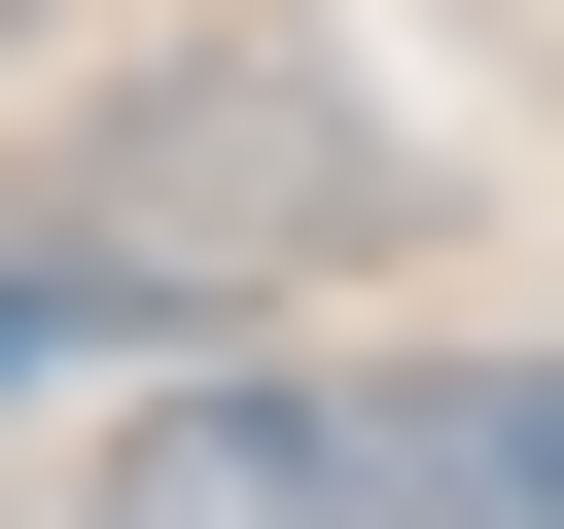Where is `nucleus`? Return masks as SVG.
Listing matches in <instances>:
<instances>
[{"label": "nucleus", "instance_id": "obj_1", "mask_svg": "<svg viewBox=\"0 0 564 529\" xmlns=\"http://www.w3.org/2000/svg\"><path fill=\"white\" fill-rule=\"evenodd\" d=\"M70 529H529V353H458V388H247V353H176Z\"/></svg>", "mask_w": 564, "mask_h": 529}, {"label": "nucleus", "instance_id": "obj_3", "mask_svg": "<svg viewBox=\"0 0 564 529\" xmlns=\"http://www.w3.org/2000/svg\"><path fill=\"white\" fill-rule=\"evenodd\" d=\"M106 317H176V282H106V247H0V388H70Z\"/></svg>", "mask_w": 564, "mask_h": 529}, {"label": "nucleus", "instance_id": "obj_4", "mask_svg": "<svg viewBox=\"0 0 564 529\" xmlns=\"http://www.w3.org/2000/svg\"><path fill=\"white\" fill-rule=\"evenodd\" d=\"M529 529H564V353H529Z\"/></svg>", "mask_w": 564, "mask_h": 529}, {"label": "nucleus", "instance_id": "obj_5", "mask_svg": "<svg viewBox=\"0 0 564 529\" xmlns=\"http://www.w3.org/2000/svg\"><path fill=\"white\" fill-rule=\"evenodd\" d=\"M0 71H35V0H0Z\"/></svg>", "mask_w": 564, "mask_h": 529}, {"label": "nucleus", "instance_id": "obj_2", "mask_svg": "<svg viewBox=\"0 0 564 529\" xmlns=\"http://www.w3.org/2000/svg\"><path fill=\"white\" fill-rule=\"evenodd\" d=\"M388 212H423V176H388V106H317L282 35H247V71H141V106H106V176H70V247H106V282H282V247H388Z\"/></svg>", "mask_w": 564, "mask_h": 529}]
</instances>
